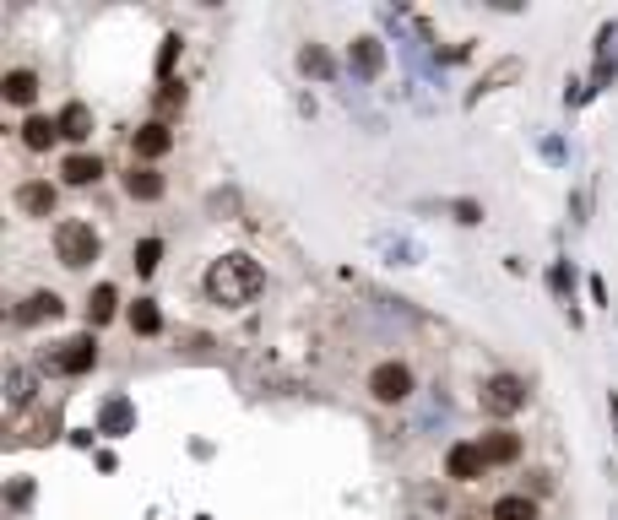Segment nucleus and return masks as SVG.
Listing matches in <instances>:
<instances>
[{"instance_id": "1", "label": "nucleus", "mask_w": 618, "mask_h": 520, "mask_svg": "<svg viewBox=\"0 0 618 520\" xmlns=\"http://www.w3.org/2000/svg\"><path fill=\"white\" fill-rule=\"evenodd\" d=\"M201 288H206L212 304H223V309H244V304L266 288V271H261V260H250V255L233 250V255H217V260L206 266Z\"/></svg>"}, {"instance_id": "2", "label": "nucleus", "mask_w": 618, "mask_h": 520, "mask_svg": "<svg viewBox=\"0 0 618 520\" xmlns=\"http://www.w3.org/2000/svg\"><path fill=\"white\" fill-rule=\"evenodd\" d=\"M98 255H103V239H98V228H92V222H81V217L54 222V260H60V266L81 271V266H92Z\"/></svg>"}, {"instance_id": "3", "label": "nucleus", "mask_w": 618, "mask_h": 520, "mask_svg": "<svg viewBox=\"0 0 618 520\" xmlns=\"http://www.w3.org/2000/svg\"><path fill=\"white\" fill-rule=\"evenodd\" d=\"M364 391H369V402H380V407H402V402L418 391L413 364H402V358L375 364V369H369V380H364Z\"/></svg>"}, {"instance_id": "4", "label": "nucleus", "mask_w": 618, "mask_h": 520, "mask_svg": "<svg viewBox=\"0 0 618 520\" xmlns=\"http://www.w3.org/2000/svg\"><path fill=\"white\" fill-rule=\"evenodd\" d=\"M483 412L489 418H516L521 407H527V380H516V374H494V380H483Z\"/></svg>"}, {"instance_id": "5", "label": "nucleus", "mask_w": 618, "mask_h": 520, "mask_svg": "<svg viewBox=\"0 0 618 520\" xmlns=\"http://www.w3.org/2000/svg\"><path fill=\"white\" fill-rule=\"evenodd\" d=\"M98 364V336L87 331V336H71V342H60L54 353H49V369L54 374H87Z\"/></svg>"}, {"instance_id": "6", "label": "nucleus", "mask_w": 618, "mask_h": 520, "mask_svg": "<svg viewBox=\"0 0 618 520\" xmlns=\"http://www.w3.org/2000/svg\"><path fill=\"white\" fill-rule=\"evenodd\" d=\"M483 472H489V456H483L478 440H456V445L445 450V477H451V483H478Z\"/></svg>"}, {"instance_id": "7", "label": "nucleus", "mask_w": 618, "mask_h": 520, "mask_svg": "<svg viewBox=\"0 0 618 520\" xmlns=\"http://www.w3.org/2000/svg\"><path fill=\"white\" fill-rule=\"evenodd\" d=\"M11 201H16V212H22V217H54L60 190H54L49 179H22V184L11 190Z\"/></svg>"}, {"instance_id": "8", "label": "nucleus", "mask_w": 618, "mask_h": 520, "mask_svg": "<svg viewBox=\"0 0 618 520\" xmlns=\"http://www.w3.org/2000/svg\"><path fill=\"white\" fill-rule=\"evenodd\" d=\"M60 315H65V304H60V293H54V288H38V293H27V298L11 309V320H16V326H27V331H33V326H43V320H60Z\"/></svg>"}, {"instance_id": "9", "label": "nucleus", "mask_w": 618, "mask_h": 520, "mask_svg": "<svg viewBox=\"0 0 618 520\" xmlns=\"http://www.w3.org/2000/svg\"><path fill=\"white\" fill-rule=\"evenodd\" d=\"M347 71H353L358 81H375V76L385 71V43H380L375 33L353 38V49H347Z\"/></svg>"}, {"instance_id": "10", "label": "nucleus", "mask_w": 618, "mask_h": 520, "mask_svg": "<svg viewBox=\"0 0 618 520\" xmlns=\"http://www.w3.org/2000/svg\"><path fill=\"white\" fill-rule=\"evenodd\" d=\"M130 152H136L141 163H157V157H168V152H174V130H168V119H147V125L130 136Z\"/></svg>"}, {"instance_id": "11", "label": "nucleus", "mask_w": 618, "mask_h": 520, "mask_svg": "<svg viewBox=\"0 0 618 520\" xmlns=\"http://www.w3.org/2000/svg\"><path fill=\"white\" fill-rule=\"evenodd\" d=\"M60 179L76 184V190H87V184L103 179V157H98V152H71V157L60 163Z\"/></svg>"}, {"instance_id": "12", "label": "nucleus", "mask_w": 618, "mask_h": 520, "mask_svg": "<svg viewBox=\"0 0 618 520\" xmlns=\"http://www.w3.org/2000/svg\"><path fill=\"white\" fill-rule=\"evenodd\" d=\"M478 445H483L489 467H516V461H521V450H527V445H521V434H510V429H494V434H483Z\"/></svg>"}, {"instance_id": "13", "label": "nucleus", "mask_w": 618, "mask_h": 520, "mask_svg": "<svg viewBox=\"0 0 618 520\" xmlns=\"http://www.w3.org/2000/svg\"><path fill=\"white\" fill-rule=\"evenodd\" d=\"M163 190H168V179H163L152 163H141V168L125 174V195H130V201H163Z\"/></svg>"}, {"instance_id": "14", "label": "nucleus", "mask_w": 618, "mask_h": 520, "mask_svg": "<svg viewBox=\"0 0 618 520\" xmlns=\"http://www.w3.org/2000/svg\"><path fill=\"white\" fill-rule=\"evenodd\" d=\"M0 87H5V103H16V109H33V98H38V71H27V65H11Z\"/></svg>"}, {"instance_id": "15", "label": "nucleus", "mask_w": 618, "mask_h": 520, "mask_svg": "<svg viewBox=\"0 0 618 520\" xmlns=\"http://www.w3.org/2000/svg\"><path fill=\"white\" fill-rule=\"evenodd\" d=\"M60 141V119H49V114H27L22 119V147L27 152H49Z\"/></svg>"}, {"instance_id": "16", "label": "nucleus", "mask_w": 618, "mask_h": 520, "mask_svg": "<svg viewBox=\"0 0 618 520\" xmlns=\"http://www.w3.org/2000/svg\"><path fill=\"white\" fill-rule=\"evenodd\" d=\"M114 315H119V293H114V282H98V288L87 293V331L109 326Z\"/></svg>"}, {"instance_id": "17", "label": "nucleus", "mask_w": 618, "mask_h": 520, "mask_svg": "<svg viewBox=\"0 0 618 520\" xmlns=\"http://www.w3.org/2000/svg\"><path fill=\"white\" fill-rule=\"evenodd\" d=\"M54 119H60V136H65V141H87V136H92V109L76 103V98H71Z\"/></svg>"}, {"instance_id": "18", "label": "nucleus", "mask_w": 618, "mask_h": 520, "mask_svg": "<svg viewBox=\"0 0 618 520\" xmlns=\"http://www.w3.org/2000/svg\"><path fill=\"white\" fill-rule=\"evenodd\" d=\"M489 520H537V499H527V494H499V499L489 505Z\"/></svg>"}, {"instance_id": "19", "label": "nucleus", "mask_w": 618, "mask_h": 520, "mask_svg": "<svg viewBox=\"0 0 618 520\" xmlns=\"http://www.w3.org/2000/svg\"><path fill=\"white\" fill-rule=\"evenodd\" d=\"M125 320H130L136 336H157V331H163V309H157L152 298H136V304L125 309Z\"/></svg>"}, {"instance_id": "20", "label": "nucleus", "mask_w": 618, "mask_h": 520, "mask_svg": "<svg viewBox=\"0 0 618 520\" xmlns=\"http://www.w3.org/2000/svg\"><path fill=\"white\" fill-rule=\"evenodd\" d=\"M299 71L315 76V81H331V76H337V60H331L320 43H304V49H299Z\"/></svg>"}, {"instance_id": "21", "label": "nucleus", "mask_w": 618, "mask_h": 520, "mask_svg": "<svg viewBox=\"0 0 618 520\" xmlns=\"http://www.w3.org/2000/svg\"><path fill=\"white\" fill-rule=\"evenodd\" d=\"M130 260H136V271H141V277H152V271H157V260H163V239H141Z\"/></svg>"}, {"instance_id": "22", "label": "nucleus", "mask_w": 618, "mask_h": 520, "mask_svg": "<svg viewBox=\"0 0 618 520\" xmlns=\"http://www.w3.org/2000/svg\"><path fill=\"white\" fill-rule=\"evenodd\" d=\"M179 54H185V38H179V33H168V38H163V49H157V76H163V81H174L168 71H174V60H179Z\"/></svg>"}, {"instance_id": "23", "label": "nucleus", "mask_w": 618, "mask_h": 520, "mask_svg": "<svg viewBox=\"0 0 618 520\" xmlns=\"http://www.w3.org/2000/svg\"><path fill=\"white\" fill-rule=\"evenodd\" d=\"M185 98H190V92H185V81H163V87H157V114H179V109H185Z\"/></svg>"}, {"instance_id": "24", "label": "nucleus", "mask_w": 618, "mask_h": 520, "mask_svg": "<svg viewBox=\"0 0 618 520\" xmlns=\"http://www.w3.org/2000/svg\"><path fill=\"white\" fill-rule=\"evenodd\" d=\"M548 288H554L559 298L575 293V271H570V260H554V266H548Z\"/></svg>"}, {"instance_id": "25", "label": "nucleus", "mask_w": 618, "mask_h": 520, "mask_svg": "<svg viewBox=\"0 0 618 520\" xmlns=\"http://www.w3.org/2000/svg\"><path fill=\"white\" fill-rule=\"evenodd\" d=\"M5 385H11V407H22V402L33 396V380H27L22 369H5Z\"/></svg>"}, {"instance_id": "26", "label": "nucleus", "mask_w": 618, "mask_h": 520, "mask_svg": "<svg viewBox=\"0 0 618 520\" xmlns=\"http://www.w3.org/2000/svg\"><path fill=\"white\" fill-rule=\"evenodd\" d=\"M451 212H456V222H483V206L478 201H451Z\"/></svg>"}, {"instance_id": "27", "label": "nucleus", "mask_w": 618, "mask_h": 520, "mask_svg": "<svg viewBox=\"0 0 618 520\" xmlns=\"http://www.w3.org/2000/svg\"><path fill=\"white\" fill-rule=\"evenodd\" d=\"M103 423H109V434H119V429H125V423H130V412H125V402H114V407H109V418H103Z\"/></svg>"}]
</instances>
